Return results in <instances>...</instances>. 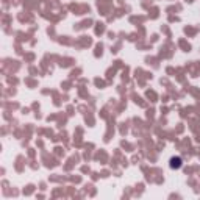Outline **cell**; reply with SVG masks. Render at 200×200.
<instances>
[{
	"label": "cell",
	"mask_w": 200,
	"mask_h": 200,
	"mask_svg": "<svg viewBox=\"0 0 200 200\" xmlns=\"http://www.w3.org/2000/svg\"><path fill=\"white\" fill-rule=\"evenodd\" d=\"M183 164H185V161H183V158L178 156V155L171 156V160H169V167H171L172 171H178V169H181V167H183Z\"/></svg>",
	"instance_id": "1"
}]
</instances>
